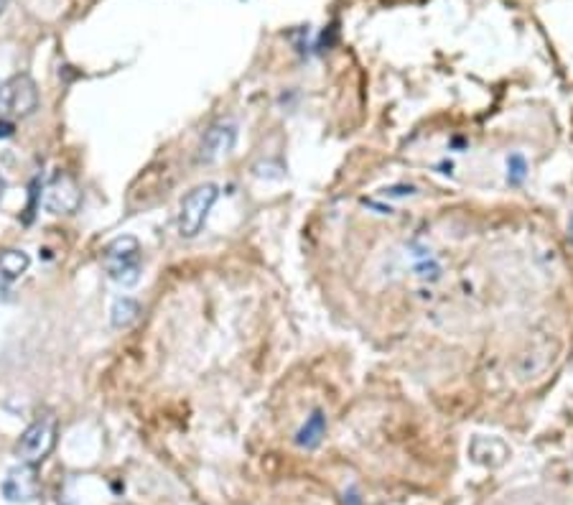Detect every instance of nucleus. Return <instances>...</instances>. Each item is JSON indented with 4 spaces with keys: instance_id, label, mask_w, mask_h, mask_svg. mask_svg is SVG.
Listing matches in <instances>:
<instances>
[{
    "instance_id": "0eeeda50",
    "label": "nucleus",
    "mask_w": 573,
    "mask_h": 505,
    "mask_svg": "<svg viewBox=\"0 0 573 505\" xmlns=\"http://www.w3.org/2000/svg\"><path fill=\"white\" fill-rule=\"evenodd\" d=\"M235 146V128L233 126H215L207 130L199 146V161H217L219 156H227Z\"/></svg>"
},
{
    "instance_id": "423d86ee",
    "label": "nucleus",
    "mask_w": 573,
    "mask_h": 505,
    "mask_svg": "<svg viewBox=\"0 0 573 505\" xmlns=\"http://www.w3.org/2000/svg\"><path fill=\"white\" fill-rule=\"evenodd\" d=\"M79 202H82V191H79L77 181L72 177H67V174H59V177L43 189V207H47L51 215H72L77 212Z\"/></svg>"
},
{
    "instance_id": "9d476101",
    "label": "nucleus",
    "mask_w": 573,
    "mask_h": 505,
    "mask_svg": "<svg viewBox=\"0 0 573 505\" xmlns=\"http://www.w3.org/2000/svg\"><path fill=\"white\" fill-rule=\"evenodd\" d=\"M324 434H326V416L322 412H314L312 416H308L302 429H298L296 444L302 449H316L322 444Z\"/></svg>"
},
{
    "instance_id": "20e7f679",
    "label": "nucleus",
    "mask_w": 573,
    "mask_h": 505,
    "mask_svg": "<svg viewBox=\"0 0 573 505\" xmlns=\"http://www.w3.org/2000/svg\"><path fill=\"white\" fill-rule=\"evenodd\" d=\"M57 429L51 422H37L21 434L19 444H16V455L26 465H41L49 457V452L55 449Z\"/></svg>"
},
{
    "instance_id": "6e6552de",
    "label": "nucleus",
    "mask_w": 573,
    "mask_h": 505,
    "mask_svg": "<svg viewBox=\"0 0 573 505\" xmlns=\"http://www.w3.org/2000/svg\"><path fill=\"white\" fill-rule=\"evenodd\" d=\"M470 455L474 463L484 467H500L510 457L507 444L497 437H477L470 444Z\"/></svg>"
},
{
    "instance_id": "1a4fd4ad",
    "label": "nucleus",
    "mask_w": 573,
    "mask_h": 505,
    "mask_svg": "<svg viewBox=\"0 0 573 505\" xmlns=\"http://www.w3.org/2000/svg\"><path fill=\"white\" fill-rule=\"evenodd\" d=\"M31 258L23 250H0V291L29 271Z\"/></svg>"
},
{
    "instance_id": "4468645a",
    "label": "nucleus",
    "mask_w": 573,
    "mask_h": 505,
    "mask_svg": "<svg viewBox=\"0 0 573 505\" xmlns=\"http://www.w3.org/2000/svg\"><path fill=\"white\" fill-rule=\"evenodd\" d=\"M13 136V123L11 120H0V138Z\"/></svg>"
},
{
    "instance_id": "7ed1b4c3",
    "label": "nucleus",
    "mask_w": 573,
    "mask_h": 505,
    "mask_svg": "<svg viewBox=\"0 0 573 505\" xmlns=\"http://www.w3.org/2000/svg\"><path fill=\"white\" fill-rule=\"evenodd\" d=\"M219 197V189L215 185H201L197 189H191L187 197L181 199V210H179V230L184 238H197L205 228L207 217L211 212Z\"/></svg>"
},
{
    "instance_id": "dca6fc26",
    "label": "nucleus",
    "mask_w": 573,
    "mask_h": 505,
    "mask_svg": "<svg viewBox=\"0 0 573 505\" xmlns=\"http://www.w3.org/2000/svg\"><path fill=\"white\" fill-rule=\"evenodd\" d=\"M6 6H8V0H0V13L6 11Z\"/></svg>"
},
{
    "instance_id": "2eb2a0df",
    "label": "nucleus",
    "mask_w": 573,
    "mask_h": 505,
    "mask_svg": "<svg viewBox=\"0 0 573 505\" xmlns=\"http://www.w3.org/2000/svg\"><path fill=\"white\" fill-rule=\"evenodd\" d=\"M3 191H6V179L0 177V199H3Z\"/></svg>"
},
{
    "instance_id": "f257e3e1",
    "label": "nucleus",
    "mask_w": 573,
    "mask_h": 505,
    "mask_svg": "<svg viewBox=\"0 0 573 505\" xmlns=\"http://www.w3.org/2000/svg\"><path fill=\"white\" fill-rule=\"evenodd\" d=\"M102 266L115 284L136 286L140 281V242L134 235L115 238L102 253Z\"/></svg>"
},
{
    "instance_id": "9b49d317",
    "label": "nucleus",
    "mask_w": 573,
    "mask_h": 505,
    "mask_svg": "<svg viewBox=\"0 0 573 505\" xmlns=\"http://www.w3.org/2000/svg\"><path fill=\"white\" fill-rule=\"evenodd\" d=\"M140 315V304L136 299H128V296H122L112 304V311H110V319H112V327L118 329H126L134 325Z\"/></svg>"
},
{
    "instance_id": "f03ea898",
    "label": "nucleus",
    "mask_w": 573,
    "mask_h": 505,
    "mask_svg": "<svg viewBox=\"0 0 573 505\" xmlns=\"http://www.w3.org/2000/svg\"><path fill=\"white\" fill-rule=\"evenodd\" d=\"M39 108L37 82L29 75H16L0 85V120L26 118Z\"/></svg>"
},
{
    "instance_id": "ddd939ff",
    "label": "nucleus",
    "mask_w": 573,
    "mask_h": 505,
    "mask_svg": "<svg viewBox=\"0 0 573 505\" xmlns=\"http://www.w3.org/2000/svg\"><path fill=\"white\" fill-rule=\"evenodd\" d=\"M385 195L391 197H405V195H416V187H393V189H385Z\"/></svg>"
},
{
    "instance_id": "39448f33",
    "label": "nucleus",
    "mask_w": 573,
    "mask_h": 505,
    "mask_svg": "<svg viewBox=\"0 0 573 505\" xmlns=\"http://www.w3.org/2000/svg\"><path fill=\"white\" fill-rule=\"evenodd\" d=\"M41 495V481L37 465L21 463L19 467L8 469L3 481V498L13 505H29Z\"/></svg>"
},
{
    "instance_id": "f8f14e48",
    "label": "nucleus",
    "mask_w": 573,
    "mask_h": 505,
    "mask_svg": "<svg viewBox=\"0 0 573 505\" xmlns=\"http://www.w3.org/2000/svg\"><path fill=\"white\" fill-rule=\"evenodd\" d=\"M507 179H510V185H520V181L525 179V159H523V156H513V159L507 161Z\"/></svg>"
}]
</instances>
